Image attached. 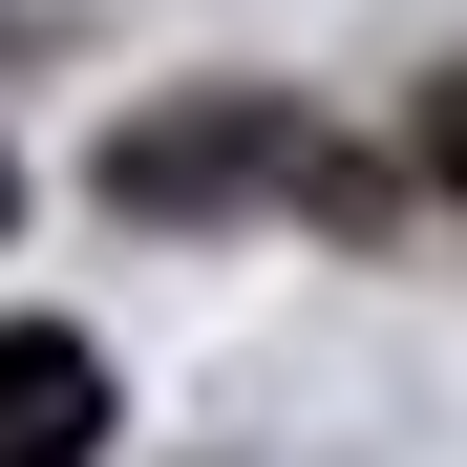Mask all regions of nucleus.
<instances>
[{"label":"nucleus","instance_id":"2","mask_svg":"<svg viewBox=\"0 0 467 467\" xmlns=\"http://www.w3.org/2000/svg\"><path fill=\"white\" fill-rule=\"evenodd\" d=\"M425 171H446V192H467V86H446V107H425Z\"/></svg>","mask_w":467,"mask_h":467},{"label":"nucleus","instance_id":"3","mask_svg":"<svg viewBox=\"0 0 467 467\" xmlns=\"http://www.w3.org/2000/svg\"><path fill=\"white\" fill-rule=\"evenodd\" d=\"M0 213H22V171H0Z\"/></svg>","mask_w":467,"mask_h":467},{"label":"nucleus","instance_id":"1","mask_svg":"<svg viewBox=\"0 0 467 467\" xmlns=\"http://www.w3.org/2000/svg\"><path fill=\"white\" fill-rule=\"evenodd\" d=\"M107 446V361L64 319H0V467H86Z\"/></svg>","mask_w":467,"mask_h":467}]
</instances>
